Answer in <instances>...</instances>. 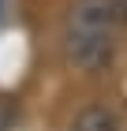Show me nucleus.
Returning a JSON list of instances; mask_svg holds the SVG:
<instances>
[{
	"instance_id": "7ed1b4c3",
	"label": "nucleus",
	"mask_w": 127,
	"mask_h": 131,
	"mask_svg": "<svg viewBox=\"0 0 127 131\" xmlns=\"http://www.w3.org/2000/svg\"><path fill=\"white\" fill-rule=\"evenodd\" d=\"M0 8H4V0H0Z\"/></svg>"
},
{
	"instance_id": "f257e3e1",
	"label": "nucleus",
	"mask_w": 127,
	"mask_h": 131,
	"mask_svg": "<svg viewBox=\"0 0 127 131\" xmlns=\"http://www.w3.org/2000/svg\"><path fill=\"white\" fill-rule=\"evenodd\" d=\"M127 26V0H75L64 26V52L71 68L101 71L112 64Z\"/></svg>"
},
{
	"instance_id": "f03ea898",
	"label": "nucleus",
	"mask_w": 127,
	"mask_h": 131,
	"mask_svg": "<svg viewBox=\"0 0 127 131\" xmlns=\"http://www.w3.org/2000/svg\"><path fill=\"white\" fill-rule=\"evenodd\" d=\"M67 131H123V116L108 101H90V105L71 112Z\"/></svg>"
}]
</instances>
